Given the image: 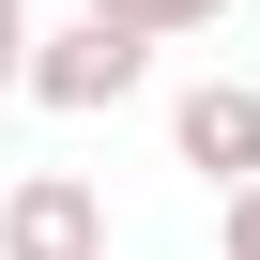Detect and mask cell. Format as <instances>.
<instances>
[{"mask_svg": "<svg viewBox=\"0 0 260 260\" xmlns=\"http://www.w3.org/2000/svg\"><path fill=\"white\" fill-rule=\"evenodd\" d=\"M153 77V46L138 31H107V16H77V31H31V107H61V122H92V107H122V92H138Z\"/></svg>", "mask_w": 260, "mask_h": 260, "instance_id": "1", "label": "cell"}, {"mask_svg": "<svg viewBox=\"0 0 260 260\" xmlns=\"http://www.w3.org/2000/svg\"><path fill=\"white\" fill-rule=\"evenodd\" d=\"M169 153L230 199V184H260V77H199V92H169Z\"/></svg>", "mask_w": 260, "mask_h": 260, "instance_id": "2", "label": "cell"}, {"mask_svg": "<svg viewBox=\"0 0 260 260\" xmlns=\"http://www.w3.org/2000/svg\"><path fill=\"white\" fill-rule=\"evenodd\" d=\"M0 260H107V199L77 169H31L16 199H0Z\"/></svg>", "mask_w": 260, "mask_h": 260, "instance_id": "3", "label": "cell"}, {"mask_svg": "<svg viewBox=\"0 0 260 260\" xmlns=\"http://www.w3.org/2000/svg\"><path fill=\"white\" fill-rule=\"evenodd\" d=\"M77 16L138 31V46H184V31H214V16H230V0H77Z\"/></svg>", "mask_w": 260, "mask_h": 260, "instance_id": "4", "label": "cell"}, {"mask_svg": "<svg viewBox=\"0 0 260 260\" xmlns=\"http://www.w3.org/2000/svg\"><path fill=\"white\" fill-rule=\"evenodd\" d=\"M31 77V0H0V92Z\"/></svg>", "mask_w": 260, "mask_h": 260, "instance_id": "5", "label": "cell"}, {"mask_svg": "<svg viewBox=\"0 0 260 260\" xmlns=\"http://www.w3.org/2000/svg\"><path fill=\"white\" fill-rule=\"evenodd\" d=\"M230 260H260V184H230Z\"/></svg>", "mask_w": 260, "mask_h": 260, "instance_id": "6", "label": "cell"}]
</instances>
